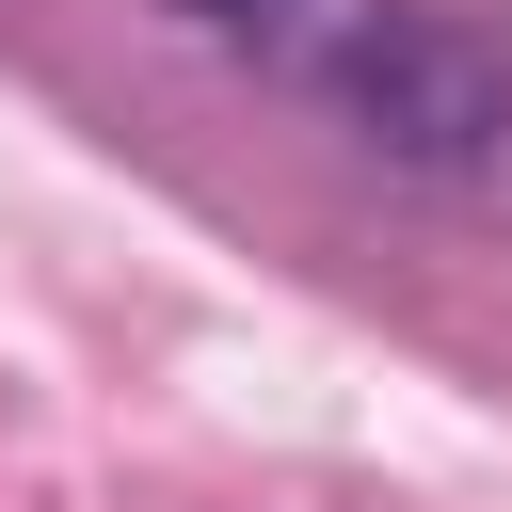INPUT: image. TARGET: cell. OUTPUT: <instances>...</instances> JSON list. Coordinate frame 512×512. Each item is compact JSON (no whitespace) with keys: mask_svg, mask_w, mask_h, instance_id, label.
<instances>
[{"mask_svg":"<svg viewBox=\"0 0 512 512\" xmlns=\"http://www.w3.org/2000/svg\"><path fill=\"white\" fill-rule=\"evenodd\" d=\"M304 96H320L352 144H384L400 176H480V160L512 144V64H496L464 16H432V0H368Z\"/></svg>","mask_w":512,"mask_h":512,"instance_id":"obj_1","label":"cell"},{"mask_svg":"<svg viewBox=\"0 0 512 512\" xmlns=\"http://www.w3.org/2000/svg\"><path fill=\"white\" fill-rule=\"evenodd\" d=\"M352 16H368V0H240V32H256V64H288V80H320Z\"/></svg>","mask_w":512,"mask_h":512,"instance_id":"obj_2","label":"cell"},{"mask_svg":"<svg viewBox=\"0 0 512 512\" xmlns=\"http://www.w3.org/2000/svg\"><path fill=\"white\" fill-rule=\"evenodd\" d=\"M160 16H224V32H240V0H160Z\"/></svg>","mask_w":512,"mask_h":512,"instance_id":"obj_3","label":"cell"}]
</instances>
